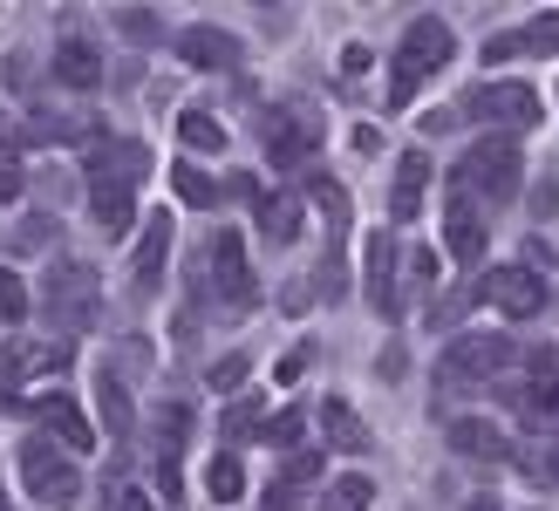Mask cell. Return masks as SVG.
I'll return each instance as SVG.
<instances>
[{
  "label": "cell",
  "mask_w": 559,
  "mask_h": 511,
  "mask_svg": "<svg viewBox=\"0 0 559 511\" xmlns=\"http://www.w3.org/2000/svg\"><path fill=\"white\" fill-rule=\"evenodd\" d=\"M151 170V151L136 136H103L90 151V212L103 233H123L136 218V178Z\"/></svg>",
  "instance_id": "obj_1"
},
{
  "label": "cell",
  "mask_w": 559,
  "mask_h": 511,
  "mask_svg": "<svg viewBox=\"0 0 559 511\" xmlns=\"http://www.w3.org/2000/svg\"><path fill=\"white\" fill-rule=\"evenodd\" d=\"M457 55V35H451V21L443 14H416L409 21V35H403V48H396V82H389V103H409L416 90H424V82L443 69Z\"/></svg>",
  "instance_id": "obj_2"
},
{
  "label": "cell",
  "mask_w": 559,
  "mask_h": 511,
  "mask_svg": "<svg viewBox=\"0 0 559 511\" xmlns=\"http://www.w3.org/2000/svg\"><path fill=\"white\" fill-rule=\"evenodd\" d=\"M519 136H478L457 164V191L471 205H506V198H519Z\"/></svg>",
  "instance_id": "obj_3"
},
{
  "label": "cell",
  "mask_w": 559,
  "mask_h": 511,
  "mask_svg": "<svg viewBox=\"0 0 559 511\" xmlns=\"http://www.w3.org/2000/svg\"><path fill=\"white\" fill-rule=\"evenodd\" d=\"M41 314L62 328V334L96 328V314H103V280H96V266H82V260H55L48 280H41Z\"/></svg>",
  "instance_id": "obj_4"
},
{
  "label": "cell",
  "mask_w": 559,
  "mask_h": 511,
  "mask_svg": "<svg viewBox=\"0 0 559 511\" xmlns=\"http://www.w3.org/2000/svg\"><path fill=\"white\" fill-rule=\"evenodd\" d=\"M512 368H519V348L506 334H464V341H451V355H443V395L512 382Z\"/></svg>",
  "instance_id": "obj_5"
},
{
  "label": "cell",
  "mask_w": 559,
  "mask_h": 511,
  "mask_svg": "<svg viewBox=\"0 0 559 511\" xmlns=\"http://www.w3.org/2000/svg\"><path fill=\"white\" fill-rule=\"evenodd\" d=\"M14 464H21L27 498H41L48 511H69V504L82 498V464H75V457H62V443L27 437V443L14 450Z\"/></svg>",
  "instance_id": "obj_6"
},
{
  "label": "cell",
  "mask_w": 559,
  "mask_h": 511,
  "mask_svg": "<svg viewBox=\"0 0 559 511\" xmlns=\"http://www.w3.org/2000/svg\"><path fill=\"white\" fill-rule=\"evenodd\" d=\"M457 109H464L471 123L498 130V136H506V130H533V123L546 117V103H539L533 82H478V90H471Z\"/></svg>",
  "instance_id": "obj_7"
},
{
  "label": "cell",
  "mask_w": 559,
  "mask_h": 511,
  "mask_svg": "<svg viewBox=\"0 0 559 511\" xmlns=\"http://www.w3.org/2000/svg\"><path fill=\"white\" fill-rule=\"evenodd\" d=\"M205 287H212V300L226 307V314H246V307L260 300V273H253V260H246L239 233H218L205 246Z\"/></svg>",
  "instance_id": "obj_8"
},
{
  "label": "cell",
  "mask_w": 559,
  "mask_h": 511,
  "mask_svg": "<svg viewBox=\"0 0 559 511\" xmlns=\"http://www.w3.org/2000/svg\"><path fill=\"white\" fill-rule=\"evenodd\" d=\"M506 395L519 403V416H533V423L559 409V348H552V341H546V348H525V355H519Z\"/></svg>",
  "instance_id": "obj_9"
},
{
  "label": "cell",
  "mask_w": 559,
  "mask_h": 511,
  "mask_svg": "<svg viewBox=\"0 0 559 511\" xmlns=\"http://www.w3.org/2000/svg\"><path fill=\"white\" fill-rule=\"evenodd\" d=\"M35 423L48 430V443H62V450H75V457H90V443H96V423H90V409H82L75 395H62V389L35 395Z\"/></svg>",
  "instance_id": "obj_10"
},
{
  "label": "cell",
  "mask_w": 559,
  "mask_h": 511,
  "mask_svg": "<svg viewBox=\"0 0 559 511\" xmlns=\"http://www.w3.org/2000/svg\"><path fill=\"white\" fill-rule=\"evenodd\" d=\"M478 300H491L498 314H512V321H533L539 307H546V280L533 266H498V273H485Z\"/></svg>",
  "instance_id": "obj_11"
},
{
  "label": "cell",
  "mask_w": 559,
  "mask_h": 511,
  "mask_svg": "<svg viewBox=\"0 0 559 511\" xmlns=\"http://www.w3.org/2000/svg\"><path fill=\"white\" fill-rule=\"evenodd\" d=\"M164 260H171V212H151L144 218V239L130 252V287L136 294H157L164 287Z\"/></svg>",
  "instance_id": "obj_12"
},
{
  "label": "cell",
  "mask_w": 559,
  "mask_h": 511,
  "mask_svg": "<svg viewBox=\"0 0 559 511\" xmlns=\"http://www.w3.org/2000/svg\"><path fill=\"white\" fill-rule=\"evenodd\" d=\"M443 252L457 266H478L485 260V212L471 205L464 191H451V212H443Z\"/></svg>",
  "instance_id": "obj_13"
},
{
  "label": "cell",
  "mask_w": 559,
  "mask_h": 511,
  "mask_svg": "<svg viewBox=\"0 0 559 511\" xmlns=\"http://www.w3.org/2000/svg\"><path fill=\"white\" fill-rule=\"evenodd\" d=\"M178 55H185L191 69H212V75H226V69L246 62V48L226 35V27H185V35H178Z\"/></svg>",
  "instance_id": "obj_14"
},
{
  "label": "cell",
  "mask_w": 559,
  "mask_h": 511,
  "mask_svg": "<svg viewBox=\"0 0 559 511\" xmlns=\"http://www.w3.org/2000/svg\"><path fill=\"white\" fill-rule=\"evenodd\" d=\"M512 55H559V8L533 14L519 35H491L485 41V62H512Z\"/></svg>",
  "instance_id": "obj_15"
},
{
  "label": "cell",
  "mask_w": 559,
  "mask_h": 511,
  "mask_svg": "<svg viewBox=\"0 0 559 511\" xmlns=\"http://www.w3.org/2000/svg\"><path fill=\"white\" fill-rule=\"evenodd\" d=\"M369 307L382 321L403 314V294H396V239L389 233H369Z\"/></svg>",
  "instance_id": "obj_16"
},
{
  "label": "cell",
  "mask_w": 559,
  "mask_h": 511,
  "mask_svg": "<svg viewBox=\"0 0 559 511\" xmlns=\"http://www.w3.org/2000/svg\"><path fill=\"white\" fill-rule=\"evenodd\" d=\"M451 450H457V457H478V464H506V457H519L512 437L498 430V423H485V416H457V423H451Z\"/></svg>",
  "instance_id": "obj_17"
},
{
  "label": "cell",
  "mask_w": 559,
  "mask_h": 511,
  "mask_svg": "<svg viewBox=\"0 0 559 511\" xmlns=\"http://www.w3.org/2000/svg\"><path fill=\"white\" fill-rule=\"evenodd\" d=\"M55 75H62V90H82L90 96L96 82H103V48L90 35H69L62 48H55Z\"/></svg>",
  "instance_id": "obj_18"
},
{
  "label": "cell",
  "mask_w": 559,
  "mask_h": 511,
  "mask_svg": "<svg viewBox=\"0 0 559 511\" xmlns=\"http://www.w3.org/2000/svg\"><path fill=\"white\" fill-rule=\"evenodd\" d=\"M314 151H321L314 117H307V109H280V117H273V164H300Z\"/></svg>",
  "instance_id": "obj_19"
},
{
  "label": "cell",
  "mask_w": 559,
  "mask_h": 511,
  "mask_svg": "<svg viewBox=\"0 0 559 511\" xmlns=\"http://www.w3.org/2000/svg\"><path fill=\"white\" fill-rule=\"evenodd\" d=\"M253 212H260V233L273 246H294L300 239V191H260Z\"/></svg>",
  "instance_id": "obj_20"
},
{
  "label": "cell",
  "mask_w": 559,
  "mask_h": 511,
  "mask_svg": "<svg viewBox=\"0 0 559 511\" xmlns=\"http://www.w3.org/2000/svg\"><path fill=\"white\" fill-rule=\"evenodd\" d=\"M424 185H430V157L409 151L396 164V185H389V218H416V212H424Z\"/></svg>",
  "instance_id": "obj_21"
},
{
  "label": "cell",
  "mask_w": 559,
  "mask_h": 511,
  "mask_svg": "<svg viewBox=\"0 0 559 511\" xmlns=\"http://www.w3.org/2000/svg\"><path fill=\"white\" fill-rule=\"evenodd\" d=\"M314 477H321V457H314V450H294V464L280 471V485L266 491V511H294V504H300V491L314 485Z\"/></svg>",
  "instance_id": "obj_22"
},
{
  "label": "cell",
  "mask_w": 559,
  "mask_h": 511,
  "mask_svg": "<svg viewBox=\"0 0 559 511\" xmlns=\"http://www.w3.org/2000/svg\"><path fill=\"white\" fill-rule=\"evenodd\" d=\"M171 185H178V198H185V205L191 212H212L218 205V198H226V178H212V170H199V164H171Z\"/></svg>",
  "instance_id": "obj_23"
},
{
  "label": "cell",
  "mask_w": 559,
  "mask_h": 511,
  "mask_svg": "<svg viewBox=\"0 0 559 511\" xmlns=\"http://www.w3.org/2000/svg\"><path fill=\"white\" fill-rule=\"evenodd\" d=\"M321 423H328V443L334 450H369V423H361L342 395H328V403H321Z\"/></svg>",
  "instance_id": "obj_24"
},
{
  "label": "cell",
  "mask_w": 559,
  "mask_h": 511,
  "mask_svg": "<svg viewBox=\"0 0 559 511\" xmlns=\"http://www.w3.org/2000/svg\"><path fill=\"white\" fill-rule=\"evenodd\" d=\"M519 464L539 477V485H559V423H546V430H533L525 437V450H519Z\"/></svg>",
  "instance_id": "obj_25"
},
{
  "label": "cell",
  "mask_w": 559,
  "mask_h": 511,
  "mask_svg": "<svg viewBox=\"0 0 559 511\" xmlns=\"http://www.w3.org/2000/svg\"><path fill=\"white\" fill-rule=\"evenodd\" d=\"M96 409H103V430L109 437H130V395H123V382L109 376V368L96 376Z\"/></svg>",
  "instance_id": "obj_26"
},
{
  "label": "cell",
  "mask_w": 559,
  "mask_h": 511,
  "mask_svg": "<svg viewBox=\"0 0 559 511\" xmlns=\"http://www.w3.org/2000/svg\"><path fill=\"white\" fill-rule=\"evenodd\" d=\"M369 504H376V477H361V471L334 477L328 498H321V511H369Z\"/></svg>",
  "instance_id": "obj_27"
},
{
  "label": "cell",
  "mask_w": 559,
  "mask_h": 511,
  "mask_svg": "<svg viewBox=\"0 0 559 511\" xmlns=\"http://www.w3.org/2000/svg\"><path fill=\"white\" fill-rule=\"evenodd\" d=\"M178 144L185 151H226V130H218V117H205V109H185V117H178Z\"/></svg>",
  "instance_id": "obj_28"
},
{
  "label": "cell",
  "mask_w": 559,
  "mask_h": 511,
  "mask_svg": "<svg viewBox=\"0 0 559 511\" xmlns=\"http://www.w3.org/2000/svg\"><path fill=\"white\" fill-rule=\"evenodd\" d=\"M205 491L218 498V504H233L239 491H246V471H239V457L226 450V457H212V471H205Z\"/></svg>",
  "instance_id": "obj_29"
},
{
  "label": "cell",
  "mask_w": 559,
  "mask_h": 511,
  "mask_svg": "<svg viewBox=\"0 0 559 511\" xmlns=\"http://www.w3.org/2000/svg\"><path fill=\"white\" fill-rule=\"evenodd\" d=\"M48 239H55V218H48V212H35V218L14 225V246H21V252H41Z\"/></svg>",
  "instance_id": "obj_30"
},
{
  "label": "cell",
  "mask_w": 559,
  "mask_h": 511,
  "mask_svg": "<svg viewBox=\"0 0 559 511\" xmlns=\"http://www.w3.org/2000/svg\"><path fill=\"white\" fill-rule=\"evenodd\" d=\"M21 314H27V287L0 266V321H21Z\"/></svg>",
  "instance_id": "obj_31"
},
{
  "label": "cell",
  "mask_w": 559,
  "mask_h": 511,
  "mask_svg": "<svg viewBox=\"0 0 559 511\" xmlns=\"http://www.w3.org/2000/svg\"><path fill=\"white\" fill-rule=\"evenodd\" d=\"M117 27H123L130 41H157V14H151V8H123V14H117Z\"/></svg>",
  "instance_id": "obj_32"
},
{
  "label": "cell",
  "mask_w": 559,
  "mask_h": 511,
  "mask_svg": "<svg viewBox=\"0 0 559 511\" xmlns=\"http://www.w3.org/2000/svg\"><path fill=\"white\" fill-rule=\"evenodd\" d=\"M239 437H260V409L253 403H233L226 409V443H239Z\"/></svg>",
  "instance_id": "obj_33"
},
{
  "label": "cell",
  "mask_w": 559,
  "mask_h": 511,
  "mask_svg": "<svg viewBox=\"0 0 559 511\" xmlns=\"http://www.w3.org/2000/svg\"><path fill=\"white\" fill-rule=\"evenodd\" d=\"M266 437H273V443H287V450H300V437H307V416H300V409L273 416V423H266Z\"/></svg>",
  "instance_id": "obj_34"
},
{
  "label": "cell",
  "mask_w": 559,
  "mask_h": 511,
  "mask_svg": "<svg viewBox=\"0 0 559 511\" xmlns=\"http://www.w3.org/2000/svg\"><path fill=\"white\" fill-rule=\"evenodd\" d=\"M109 511H151V498L130 485V477H117V485H109Z\"/></svg>",
  "instance_id": "obj_35"
},
{
  "label": "cell",
  "mask_w": 559,
  "mask_h": 511,
  "mask_svg": "<svg viewBox=\"0 0 559 511\" xmlns=\"http://www.w3.org/2000/svg\"><path fill=\"white\" fill-rule=\"evenodd\" d=\"M246 382V355H226V361H212V389H239Z\"/></svg>",
  "instance_id": "obj_36"
},
{
  "label": "cell",
  "mask_w": 559,
  "mask_h": 511,
  "mask_svg": "<svg viewBox=\"0 0 559 511\" xmlns=\"http://www.w3.org/2000/svg\"><path fill=\"white\" fill-rule=\"evenodd\" d=\"M307 191H314V198H321V205H328L334 218H348V198L334 191V178H307Z\"/></svg>",
  "instance_id": "obj_37"
},
{
  "label": "cell",
  "mask_w": 559,
  "mask_h": 511,
  "mask_svg": "<svg viewBox=\"0 0 559 511\" xmlns=\"http://www.w3.org/2000/svg\"><path fill=\"white\" fill-rule=\"evenodd\" d=\"M307 361H314V348H307V341H300V348H294L287 361H280L273 376H280V382H300V376H307Z\"/></svg>",
  "instance_id": "obj_38"
},
{
  "label": "cell",
  "mask_w": 559,
  "mask_h": 511,
  "mask_svg": "<svg viewBox=\"0 0 559 511\" xmlns=\"http://www.w3.org/2000/svg\"><path fill=\"white\" fill-rule=\"evenodd\" d=\"M14 191H21V170H14L8 157H0V198H14Z\"/></svg>",
  "instance_id": "obj_39"
},
{
  "label": "cell",
  "mask_w": 559,
  "mask_h": 511,
  "mask_svg": "<svg viewBox=\"0 0 559 511\" xmlns=\"http://www.w3.org/2000/svg\"><path fill=\"white\" fill-rule=\"evenodd\" d=\"M464 511H498V498H464Z\"/></svg>",
  "instance_id": "obj_40"
},
{
  "label": "cell",
  "mask_w": 559,
  "mask_h": 511,
  "mask_svg": "<svg viewBox=\"0 0 559 511\" xmlns=\"http://www.w3.org/2000/svg\"><path fill=\"white\" fill-rule=\"evenodd\" d=\"M0 511H8V498H0Z\"/></svg>",
  "instance_id": "obj_41"
}]
</instances>
